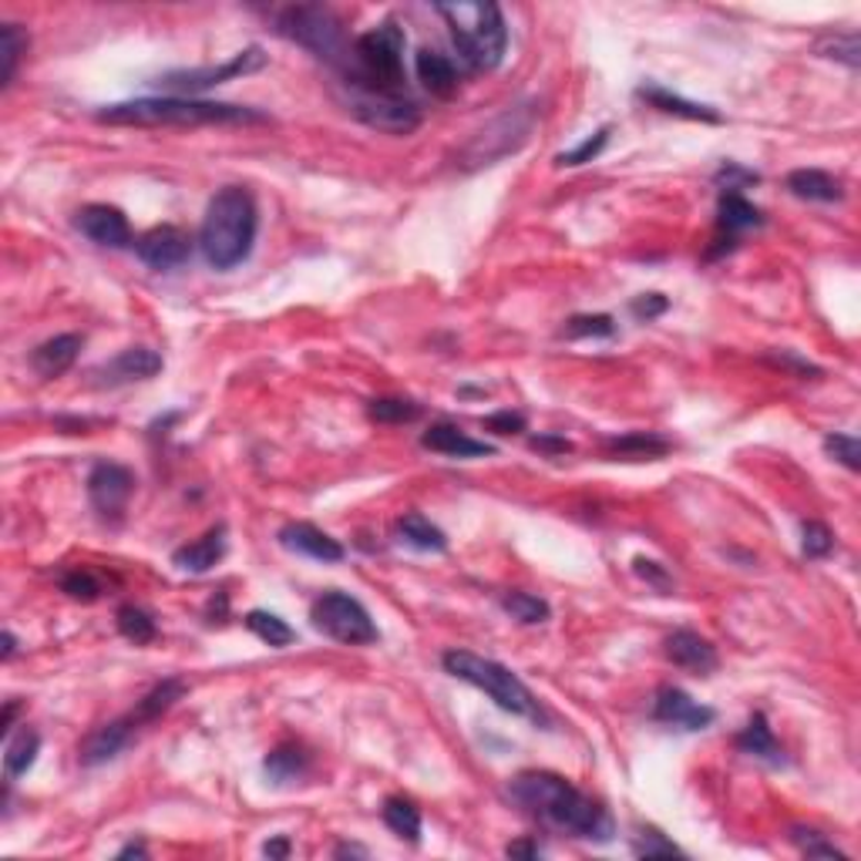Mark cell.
<instances>
[{"mask_svg": "<svg viewBox=\"0 0 861 861\" xmlns=\"http://www.w3.org/2000/svg\"><path fill=\"white\" fill-rule=\"evenodd\" d=\"M512 801H518L532 818L543 825L566 831L582 841H610L613 838V818L610 812L582 794L572 781L552 771H525L508 787Z\"/></svg>", "mask_w": 861, "mask_h": 861, "instance_id": "1", "label": "cell"}, {"mask_svg": "<svg viewBox=\"0 0 861 861\" xmlns=\"http://www.w3.org/2000/svg\"><path fill=\"white\" fill-rule=\"evenodd\" d=\"M101 125H138V128H155V125H256L266 122L262 112L246 104H226V101H202V98H135V101H119L104 104L94 112Z\"/></svg>", "mask_w": 861, "mask_h": 861, "instance_id": "2", "label": "cell"}, {"mask_svg": "<svg viewBox=\"0 0 861 861\" xmlns=\"http://www.w3.org/2000/svg\"><path fill=\"white\" fill-rule=\"evenodd\" d=\"M256 230H259L256 199L243 186H226L223 192H215L199 230V246L205 262L212 269H220V273L236 269L239 262L249 259Z\"/></svg>", "mask_w": 861, "mask_h": 861, "instance_id": "3", "label": "cell"}, {"mask_svg": "<svg viewBox=\"0 0 861 861\" xmlns=\"http://www.w3.org/2000/svg\"><path fill=\"white\" fill-rule=\"evenodd\" d=\"M404 47L407 37L398 21H384L373 31L360 34L350 47V62L344 68L347 85L360 94H404Z\"/></svg>", "mask_w": 861, "mask_h": 861, "instance_id": "4", "label": "cell"}, {"mask_svg": "<svg viewBox=\"0 0 861 861\" xmlns=\"http://www.w3.org/2000/svg\"><path fill=\"white\" fill-rule=\"evenodd\" d=\"M471 71H495L508 51V24L499 4H435Z\"/></svg>", "mask_w": 861, "mask_h": 861, "instance_id": "5", "label": "cell"}, {"mask_svg": "<svg viewBox=\"0 0 861 861\" xmlns=\"http://www.w3.org/2000/svg\"><path fill=\"white\" fill-rule=\"evenodd\" d=\"M441 667L461 680V683H471L478 686L481 693H489L495 700V707H502L505 714H515V717H532L538 720L543 717V707H538V700L532 696V690L518 680V673H512L508 667L489 660V657H478L471 650H448L441 657Z\"/></svg>", "mask_w": 861, "mask_h": 861, "instance_id": "6", "label": "cell"}, {"mask_svg": "<svg viewBox=\"0 0 861 861\" xmlns=\"http://www.w3.org/2000/svg\"><path fill=\"white\" fill-rule=\"evenodd\" d=\"M277 34L287 41H297L300 47L313 51L320 62H327L334 68H347L350 62V41L344 34V21L320 4H297L280 11L277 18Z\"/></svg>", "mask_w": 861, "mask_h": 861, "instance_id": "7", "label": "cell"}, {"mask_svg": "<svg viewBox=\"0 0 861 861\" xmlns=\"http://www.w3.org/2000/svg\"><path fill=\"white\" fill-rule=\"evenodd\" d=\"M535 101H525V104H515V108H505L499 119H492L481 132L471 135V142L458 152V169L465 172H474V169H489V166H499L502 158L515 155L532 128H535Z\"/></svg>", "mask_w": 861, "mask_h": 861, "instance_id": "8", "label": "cell"}, {"mask_svg": "<svg viewBox=\"0 0 861 861\" xmlns=\"http://www.w3.org/2000/svg\"><path fill=\"white\" fill-rule=\"evenodd\" d=\"M310 619L323 636H331L344 646H370V642L381 639L367 606L360 600L347 596V592H340V589L323 592L310 610Z\"/></svg>", "mask_w": 861, "mask_h": 861, "instance_id": "9", "label": "cell"}, {"mask_svg": "<svg viewBox=\"0 0 861 861\" xmlns=\"http://www.w3.org/2000/svg\"><path fill=\"white\" fill-rule=\"evenodd\" d=\"M354 115L388 135H411L421 125V108L407 94H360L354 91Z\"/></svg>", "mask_w": 861, "mask_h": 861, "instance_id": "10", "label": "cell"}, {"mask_svg": "<svg viewBox=\"0 0 861 861\" xmlns=\"http://www.w3.org/2000/svg\"><path fill=\"white\" fill-rule=\"evenodd\" d=\"M135 495V471L115 461H98L88 474V499L104 522H122Z\"/></svg>", "mask_w": 861, "mask_h": 861, "instance_id": "11", "label": "cell"}, {"mask_svg": "<svg viewBox=\"0 0 861 861\" xmlns=\"http://www.w3.org/2000/svg\"><path fill=\"white\" fill-rule=\"evenodd\" d=\"M266 68V54L262 47H246L239 51L236 58H230L226 65H215V68H195V71H172L161 78V85H166L169 91H182V98L195 94V91H205L212 85H223L230 78H239V75H253Z\"/></svg>", "mask_w": 861, "mask_h": 861, "instance_id": "12", "label": "cell"}, {"mask_svg": "<svg viewBox=\"0 0 861 861\" xmlns=\"http://www.w3.org/2000/svg\"><path fill=\"white\" fill-rule=\"evenodd\" d=\"M135 256L158 273H169L192 259V236L179 226H155L135 239Z\"/></svg>", "mask_w": 861, "mask_h": 861, "instance_id": "13", "label": "cell"}, {"mask_svg": "<svg viewBox=\"0 0 861 861\" xmlns=\"http://www.w3.org/2000/svg\"><path fill=\"white\" fill-rule=\"evenodd\" d=\"M653 720L677 727V730H707L717 720V711L696 704V700L680 686H663L653 704Z\"/></svg>", "mask_w": 861, "mask_h": 861, "instance_id": "14", "label": "cell"}, {"mask_svg": "<svg viewBox=\"0 0 861 861\" xmlns=\"http://www.w3.org/2000/svg\"><path fill=\"white\" fill-rule=\"evenodd\" d=\"M75 226L98 246L104 249H128L132 246V226L125 220V212L104 202H91L78 212Z\"/></svg>", "mask_w": 861, "mask_h": 861, "instance_id": "15", "label": "cell"}, {"mask_svg": "<svg viewBox=\"0 0 861 861\" xmlns=\"http://www.w3.org/2000/svg\"><path fill=\"white\" fill-rule=\"evenodd\" d=\"M158 370H161V354H155L148 347H128L115 360L101 364L91 377L98 388H122L132 381H148Z\"/></svg>", "mask_w": 861, "mask_h": 861, "instance_id": "16", "label": "cell"}, {"mask_svg": "<svg viewBox=\"0 0 861 861\" xmlns=\"http://www.w3.org/2000/svg\"><path fill=\"white\" fill-rule=\"evenodd\" d=\"M280 546L297 552V556H306V559H316V562H340L347 556V549L337 543L334 535H327L323 528L310 525V522H290L280 528Z\"/></svg>", "mask_w": 861, "mask_h": 861, "instance_id": "17", "label": "cell"}, {"mask_svg": "<svg viewBox=\"0 0 861 861\" xmlns=\"http://www.w3.org/2000/svg\"><path fill=\"white\" fill-rule=\"evenodd\" d=\"M663 653H667V660H670L673 667L690 670V673H696V677H707V673L717 670V650H714V642L704 639L700 633H693V629H677V633H670L667 642H663Z\"/></svg>", "mask_w": 861, "mask_h": 861, "instance_id": "18", "label": "cell"}, {"mask_svg": "<svg viewBox=\"0 0 861 861\" xmlns=\"http://www.w3.org/2000/svg\"><path fill=\"white\" fill-rule=\"evenodd\" d=\"M135 730H138V724H135L132 714H125V717H119V720H112V724L98 727V730L88 734V740L78 747V761H81L85 768H98V764H104V761L119 758Z\"/></svg>", "mask_w": 861, "mask_h": 861, "instance_id": "19", "label": "cell"}, {"mask_svg": "<svg viewBox=\"0 0 861 861\" xmlns=\"http://www.w3.org/2000/svg\"><path fill=\"white\" fill-rule=\"evenodd\" d=\"M421 445L427 451H435V455H445V458H484V455H495V445L468 438L458 424H448V421L431 424L421 435Z\"/></svg>", "mask_w": 861, "mask_h": 861, "instance_id": "20", "label": "cell"}, {"mask_svg": "<svg viewBox=\"0 0 861 861\" xmlns=\"http://www.w3.org/2000/svg\"><path fill=\"white\" fill-rule=\"evenodd\" d=\"M636 94L646 104H653L657 112H663V115H677V119H686V122H707V125H720L724 122L717 108L690 101V98H680V94H673V91H667L660 85H642Z\"/></svg>", "mask_w": 861, "mask_h": 861, "instance_id": "21", "label": "cell"}, {"mask_svg": "<svg viewBox=\"0 0 861 861\" xmlns=\"http://www.w3.org/2000/svg\"><path fill=\"white\" fill-rule=\"evenodd\" d=\"M223 556H226V525H215V528H209L202 538H195V543L176 549V552H172V566L182 569V572L202 575V572H209L215 562H220Z\"/></svg>", "mask_w": 861, "mask_h": 861, "instance_id": "22", "label": "cell"}, {"mask_svg": "<svg viewBox=\"0 0 861 861\" xmlns=\"http://www.w3.org/2000/svg\"><path fill=\"white\" fill-rule=\"evenodd\" d=\"M414 71H417V81L435 94V98H451L458 91V68L451 65V58L445 54L431 51V47H421L414 54Z\"/></svg>", "mask_w": 861, "mask_h": 861, "instance_id": "23", "label": "cell"}, {"mask_svg": "<svg viewBox=\"0 0 861 861\" xmlns=\"http://www.w3.org/2000/svg\"><path fill=\"white\" fill-rule=\"evenodd\" d=\"M761 226H764V212L758 205L747 202L737 192H720V202H717V230H720V236L737 243L740 233L761 230Z\"/></svg>", "mask_w": 861, "mask_h": 861, "instance_id": "24", "label": "cell"}, {"mask_svg": "<svg viewBox=\"0 0 861 861\" xmlns=\"http://www.w3.org/2000/svg\"><path fill=\"white\" fill-rule=\"evenodd\" d=\"M85 340L78 334H62V337H51L44 340L41 347H34L31 354V367L41 373V377H62L81 354Z\"/></svg>", "mask_w": 861, "mask_h": 861, "instance_id": "25", "label": "cell"}, {"mask_svg": "<svg viewBox=\"0 0 861 861\" xmlns=\"http://www.w3.org/2000/svg\"><path fill=\"white\" fill-rule=\"evenodd\" d=\"M737 750L747 753V758H758L771 768H781L784 764V750L781 743L774 740V730L768 727V717L764 714H753L747 720V727L737 734Z\"/></svg>", "mask_w": 861, "mask_h": 861, "instance_id": "26", "label": "cell"}, {"mask_svg": "<svg viewBox=\"0 0 861 861\" xmlns=\"http://www.w3.org/2000/svg\"><path fill=\"white\" fill-rule=\"evenodd\" d=\"M394 535H398V543H404V546L414 549V552H445V549H448L445 532H441L435 522H431V518H424L421 512L401 515L398 525H394Z\"/></svg>", "mask_w": 861, "mask_h": 861, "instance_id": "27", "label": "cell"}, {"mask_svg": "<svg viewBox=\"0 0 861 861\" xmlns=\"http://www.w3.org/2000/svg\"><path fill=\"white\" fill-rule=\"evenodd\" d=\"M606 451L613 461H657L670 451V441L663 435H653V431H633V435L610 438Z\"/></svg>", "mask_w": 861, "mask_h": 861, "instance_id": "28", "label": "cell"}, {"mask_svg": "<svg viewBox=\"0 0 861 861\" xmlns=\"http://www.w3.org/2000/svg\"><path fill=\"white\" fill-rule=\"evenodd\" d=\"M787 192L804 202H841L845 199V186L821 169H794L787 176Z\"/></svg>", "mask_w": 861, "mask_h": 861, "instance_id": "29", "label": "cell"}, {"mask_svg": "<svg viewBox=\"0 0 861 861\" xmlns=\"http://www.w3.org/2000/svg\"><path fill=\"white\" fill-rule=\"evenodd\" d=\"M186 680H179V677H169V680H161L158 686H152L142 700H138V707L132 711V717H135V724L142 727V724H152V720H158L161 714H169L179 700L186 696Z\"/></svg>", "mask_w": 861, "mask_h": 861, "instance_id": "30", "label": "cell"}, {"mask_svg": "<svg viewBox=\"0 0 861 861\" xmlns=\"http://www.w3.org/2000/svg\"><path fill=\"white\" fill-rule=\"evenodd\" d=\"M262 771L273 784H293L310 771V758H306V750L297 747V743H280L266 753Z\"/></svg>", "mask_w": 861, "mask_h": 861, "instance_id": "31", "label": "cell"}, {"mask_svg": "<svg viewBox=\"0 0 861 861\" xmlns=\"http://www.w3.org/2000/svg\"><path fill=\"white\" fill-rule=\"evenodd\" d=\"M37 753H41V734L31 730L27 724L8 737V747H4V774L8 781H18L21 774H27L37 761Z\"/></svg>", "mask_w": 861, "mask_h": 861, "instance_id": "32", "label": "cell"}, {"mask_svg": "<svg viewBox=\"0 0 861 861\" xmlns=\"http://www.w3.org/2000/svg\"><path fill=\"white\" fill-rule=\"evenodd\" d=\"M243 623H246V629H249L256 639H262L266 646H273V650H283V646H290V642L297 639V629H293L287 619H280L277 613L249 610Z\"/></svg>", "mask_w": 861, "mask_h": 861, "instance_id": "33", "label": "cell"}, {"mask_svg": "<svg viewBox=\"0 0 861 861\" xmlns=\"http://www.w3.org/2000/svg\"><path fill=\"white\" fill-rule=\"evenodd\" d=\"M384 825L398 838H407L411 845L421 841V812L411 797H388L384 801Z\"/></svg>", "mask_w": 861, "mask_h": 861, "instance_id": "34", "label": "cell"}, {"mask_svg": "<svg viewBox=\"0 0 861 861\" xmlns=\"http://www.w3.org/2000/svg\"><path fill=\"white\" fill-rule=\"evenodd\" d=\"M24 51H27V34L21 31V24L0 27V88H11Z\"/></svg>", "mask_w": 861, "mask_h": 861, "instance_id": "35", "label": "cell"}, {"mask_svg": "<svg viewBox=\"0 0 861 861\" xmlns=\"http://www.w3.org/2000/svg\"><path fill=\"white\" fill-rule=\"evenodd\" d=\"M502 610H505L512 619L525 623V626H538V623H546V619L552 616L549 603L538 600V596H532V592H508V596L502 600Z\"/></svg>", "mask_w": 861, "mask_h": 861, "instance_id": "36", "label": "cell"}, {"mask_svg": "<svg viewBox=\"0 0 861 861\" xmlns=\"http://www.w3.org/2000/svg\"><path fill=\"white\" fill-rule=\"evenodd\" d=\"M367 417L377 424H411L421 417V407L404 398H373L367 404Z\"/></svg>", "mask_w": 861, "mask_h": 861, "instance_id": "37", "label": "cell"}, {"mask_svg": "<svg viewBox=\"0 0 861 861\" xmlns=\"http://www.w3.org/2000/svg\"><path fill=\"white\" fill-rule=\"evenodd\" d=\"M119 633L125 639H132L135 646H145L158 636V626H155L152 613L138 610V606H122L119 610Z\"/></svg>", "mask_w": 861, "mask_h": 861, "instance_id": "38", "label": "cell"}, {"mask_svg": "<svg viewBox=\"0 0 861 861\" xmlns=\"http://www.w3.org/2000/svg\"><path fill=\"white\" fill-rule=\"evenodd\" d=\"M616 320L610 313H579L566 323V337L582 340V337H613Z\"/></svg>", "mask_w": 861, "mask_h": 861, "instance_id": "39", "label": "cell"}, {"mask_svg": "<svg viewBox=\"0 0 861 861\" xmlns=\"http://www.w3.org/2000/svg\"><path fill=\"white\" fill-rule=\"evenodd\" d=\"M62 592H68L71 600H78V603H94V600H101V592H104V585H101V579L91 572V569H71V572H65L62 575Z\"/></svg>", "mask_w": 861, "mask_h": 861, "instance_id": "40", "label": "cell"}, {"mask_svg": "<svg viewBox=\"0 0 861 861\" xmlns=\"http://www.w3.org/2000/svg\"><path fill=\"white\" fill-rule=\"evenodd\" d=\"M610 125H603V128H596L592 132L589 138H582V145L579 148H572V152H562L559 158H556V166H569V169H575V166H585V161H592V158H600V152L610 145Z\"/></svg>", "mask_w": 861, "mask_h": 861, "instance_id": "41", "label": "cell"}, {"mask_svg": "<svg viewBox=\"0 0 861 861\" xmlns=\"http://www.w3.org/2000/svg\"><path fill=\"white\" fill-rule=\"evenodd\" d=\"M835 549V535L825 522H804L801 525V552L807 559H825Z\"/></svg>", "mask_w": 861, "mask_h": 861, "instance_id": "42", "label": "cell"}, {"mask_svg": "<svg viewBox=\"0 0 861 861\" xmlns=\"http://www.w3.org/2000/svg\"><path fill=\"white\" fill-rule=\"evenodd\" d=\"M794 845L807 854V858H835V861H845L848 854L841 848H835L821 831H812V828H794L791 831Z\"/></svg>", "mask_w": 861, "mask_h": 861, "instance_id": "43", "label": "cell"}, {"mask_svg": "<svg viewBox=\"0 0 861 861\" xmlns=\"http://www.w3.org/2000/svg\"><path fill=\"white\" fill-rule=\"evenodd\" d=\"M825 451L838 465H845L848 471H861V445H858L854 435H828L825 438Z\"/></svg>", "mask_w": 861, "mask_h": 861, "instance_id": "44", "label": "cell"}, {"mask_svg": "<svg viewBox=\"0 0 861 861\" xmlns=\"http://www.w3.org/2000/svg\"><path fill=\"white\" fill-rule=\"evenodd\" d=\"M821 58H835V62H845L848 68H858L861 65V47H858V34H841V37H831L825 41L821 47Z\"/></svg>", "mask_w": 861, "mask_h": 861, "instance_id": "45", "label": "cell"}, {"mask_svg": "<svg viewBox=\"0 0 861 861\" xmlns=\"http://www.w3.org/2000/svg\"><path fill=\"white\" fill-rule=\"evenodd\" d=\"M633 851L639 858H673V854H683L673 841H667L660 831H639L636 841H633Z\"/></svg>", "mask_w": 861, "mask_h": 861, "instance_id": "46", "label": "cell"}, {"mask_svg": "<svg viewBox=\"0 0 861 861\" xmlns=\"http://www.w3.org/2000/svg\"><path fill=\"white\" fill-rule=\"evenodd\" d=\"M758 182H761V176L750 172V169H743V166H737V161H727V166L717 172V186H720L724 192H737V195H740L743 186H758Z\"/></svg>", "mask_w": 861, "mask_h": 861, "instance_id": "47", "label": "cell"}, {"mask_svg": "<svg viewBox=\"0 0 861 861\" xmlns=\"http://www.w3.org/2000/svg\"><path fill=\"white\" fill-rule=\"evenodd\" d=\"M633 572H636L642 582H650L653 589H660V592H673V575H670L660 562H653V559L636 556V559H633Z\"/></svg>", "mask_w": 861, "mask_h": 861, "instance_id": "48", "label": "cell"}, {"mask_svg": "<svg viewBox=\"0 0 861 861\" xmlns=\"http://www.w3.org/2000/svg\"><path fill=\"white\" fill-rule=\"evenodd\" d=\"M484 427L495 431V435H522L525 431V414L518 411H495L484 417Z\"/></svg>", "mask_w": 861, "mask_h": 861, "instance_id": "49", "label": "cell"}, {"mask_svg": "<svg viewBox=\"0 0 861 861\" xmlns=\"http://www.w3.org/2000/svg\"><path fill=\"white\" fill-rule=\"evenodd\" d=\"M667 306H670V300L663 297V293H642L639 300H633V316H639V320H657L660 313H667Z\"/></svg>", "mask_w": 861, "mask_h": 861, "instance_id": "50", "label": "cell"}, {"mask_svg": "<svg viewBox=\"0 0 861 861\" xmlns=\"http://www.w3.org/2000/svg\"><path fill=\"white\" fill-rule=\"evenodd\" d=\"M774 364H778V367H787V370H797L801 377H807V373H821L818 367H812V364L801 360V357H794V354H784V350L774 357Z\"/></svg>", "mask_w": 861, "mask_h": 861, "instance_id": "51", "label": "cell"}, {"mask_svg": "<svg viewBox=\"0 0 861 861\" xmlns=\"http://www.w3.org/2000/svg\"><path fill=\"white\" fill-rule=\"evenodd\" d=\"M505 854L508 858H543V848H538V841H532V838H522V841H512L505 848Z\"/></svg>", "mask_w": 861, "mask_h": 861, "instance_id": "52", "label": "cell"}, {"mask_svg": "<svg viewBox=\"0 0 861 861\" xmlns=\"http://www.w3.org/2000/svg\"><path fill=\"white\" fill-rule=\"evenodd\" d=\"M262 854L266 858H290V838H273L262 845Z\"/></svg>", "mask_w": 861, "mask_h": 861, "instance_id": "53", "label": "cell"}, {"mask_svg": "<svg viewBox=\"0 0 861 861\" xmlns=\"http://www.w3.org/2000/svg\"><path fill=\"white\" fill-rule=\"evenodd\" d=\"M532 448H543V451H572V445L566 438H535Z\"/></svg>", "mask_w": 861, "mask_h": 861, "instance_id": "54", "label": "cell"}, {"mask_svg": "<svg viewBox=\"0 0 861 861\" xmlns=\"http://www.w3.org/2000/svg\"><path fill=\"white\" fill-rule=\"evenodd\" d=\"M18 711H21V704H18V700H8V707H4V720H0V730H4V734H11Z\"/></svg>", "mask_w": 861, "mask_h": 861, "instance_id": "55", "label": "cell"}, {"mask_svg": "<svg viewBox=\"0 0 861 861\" xmlns=\"http://www.w3.org/2000/svg\"><path fill=\"white\" fill-rule=\"evenodd\" d=\"M18 653V636L11 629H4V660H11Z\"/></svg>", "mask_w": 861, "mask_h": 861, "instance_id": "56", "label": "cell"}, {"mask_svg": "<svg viewBox=\"0 0 861 861\" xmlns=\"http://www.w3.org/2000/svg\"><path fill=\"white\" fill-rule=\"evenodd\" d=\"M337 858H344V854H357V858H367V851L364 848H357V845H337V851H334Z\"/></svg>", "mask_w": 861, "mask_h": 861, "instance_id": "57", "label": "cell"}, {"mask_svg": "<svg viewBox=\"0 0 861 861\" xmlns=\"http://www.w3.org/2000/svg\"><path fill=\"white\" fill-rule=\"evenodd\" d=\"M145 858V845H125L122 851H119V858Z\"/></svg>", "mask_w": 861, "mask_h": 861, "instance_id": "58", "label": "cell"}]
</instances>
